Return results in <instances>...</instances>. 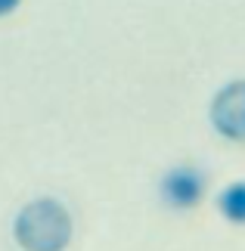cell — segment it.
<instances>
[{
  "instance_id": "277c9868",
  "label": "cell",
  "mask_w": 245,
  "mask_h": 251,
  "mask_svg": "<svg viewBox=\"0 0 245 251\" xmlns=\"http://www.w3.org/2000/svg\"><path fill=\"white\" fill-rule=\"evenodd\" d=\"M218 208L230 224L245 226V180H236L230 186H223V192L218 196Z\"/></svg>"
},
{
  "instance_id": "5b68a950",
  "label": "cell",
  "mask_w": 245,
  "mask_h": 251,
  "mask_svg": "<svg viewBox=\"0 0 245 251\" xmlns=\"http://www.w3.org/2000/svg\"><path fill=\"white\" fill-rule=\"evenodd\" d=\"M19 3H22V0H0V19L9 16V13H16Z\"/></svg>"
},
{
  "instance_id": "3957f363",
  "label": "cell",
  "mask_w": 245,
  "mask_h": 251,
  "mask_svg": "<svg viewBox=\"0 0 245 251\" xmlns=\"http://www.w3.org/2000/svg\"><path fill=\"white\" fill-rule=\"evenodd\" d=\"M162 196L174 208H192L205 196V177L195 168H174L162 180Z\"/></svg>"
},
{
  "instance_id": "6da1fadb",
  "label": "cell",
  "mask_w": 245,
  "mask_h": 251,
  "mask_svg": "<svg viewBox=\"0 0 245 251\" xmlns=\"http://www.w3.org/2000/svg\"><path fill=\"white\" fill-rule=\"evenodd\" d=\"M13 233L25 251H62L72 239V214L56 199H34L19 211Z\"/></svg>"
},
{
  "instance_id": "7a4b0ae2",
  "label": "cell",
  "mask_w": 245,
  "mask_h": 251,
  "mask_svg": "<svg viewBox=\"0 0 245 251\" xmlns=\"http://www.w3.org/2000/svg\"><path fill=\"white\" fill-rule=\"evenodd\" d=\"M211 127L230 143H245V81H230L211 100Z\"/></svg>"
}]
</instances>
